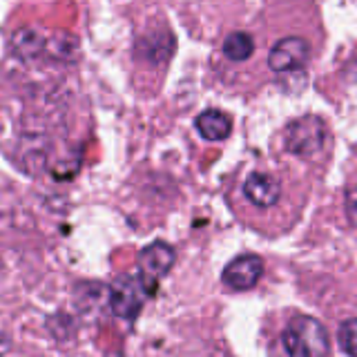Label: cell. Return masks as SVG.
<instances>
[{
	"mask_svg": "<svg viewBox=\"0 0 357 357\" xmlns=\"http://www.w3.org/2000/svg\"><path fill=\"white\" fill-rule=\"evenodd\" d=\"M195 128L206 141H226L232 134V116L223 109L208 107L195 119Z\"/></svg>",
	"mask_w": 357,
	"mask_h": 357,
	"instance_id": "obj_8",
	"label": "cell"
},
{
	"mask_svg": "<svg viewBox=\"0 0 357 357\" xmlns=\"http://www.w3.org/2000/svg\"><path fill=\"white\" fill-rule=\"evenodd\" d=\"M326 143V123L315 114H304L290 121L284 130V148L286 152L299 156V159H310L321 152Z\"/></svg>",
	"mask_w": 357,
	"mask_h": 357,
	"instance_id": "obj_2",
	"label": "cell"
},
{
	"mask_svg": "<svg viewBox=\"0 0 357 357\" xmlns=\"http://www.w3.org/2000/svg\"><path fill=\"white\" fill-rule=\"evenodd\" d=\"M264 271H266V264L259 255L243 252L239 257H234V259L223 268L221 282L230 290L243 293V290H250L259 284V279L264 277Z\"/></svg>",
	"mask_w": 357,
	"mask_h": 357,
	"instance_id": "obj_6",
	"label": "cell"
},
{
	"mask_svg": "<svg viewBox=\"0 0 357 357\" xmlns=\"http://www.w3.org/2000/svg\"><path fill=\"white\" fill-rule=\"evenodd\" d=\"M243 195L257 208H271L282 199V183L273 174L252 172L243 181Z\"/></svg>",
	"mask_w": 357,
	"mask_h": 357,
	"instance_id": "obj_7",
	"label": "cell"
},
{
	"mask_svg": "<svg viewBox=\"0 0 357 357\" xmlns=\"http://www.w3.org/2000/svg\"><path fill=\"white\" fill-rule=\"evenodd\" d=\"M346 217L353 226H357V185L346 192Z\"/></svg>",
	"mask_w": 357,
	"mask_h": 357,
	"instance_id": "obj_12",
	"label": "cell"
},
{
	"mask_svg": "<svg viewBox=\"0 0 357 357\" xmlns=\"http://www.w3.org/2000/svg\"><path fill=\"white\" fill-rule=\"evenodd\" d=\"M282 344L290 357L331 355V337L326 326L310 315H297L290 319L282 333Z\"/></svg>",
	"mask_w": 357,
	"mask_h": 357,
	"instance_id": "obj_1",
	"label": "cell"
},
{
	"mask_svg": "<svg viewBox=\"0 0 357 357\" xmlns=\"http://www.w3.org/2000/svg\"><path fill=\"white\" fill-rule=\"evenodd\" d=\"M337 342L344 355L357 357V317L344 319L337 328Z\"/></svg>",
	"mask_w": 357,
	"mask_h": 357,
	"instance_id": "obj_11",
	"label": "cell"
},
{
	"mask_svg": "<svg viewBox=\"0 0 357 357\" xmlns=\"http://www.w3.org/2000/svg\"><path fill=\"white\" fill-rule=\"evenodd\" d=\"M152 295L145 288L139 273L134 275H119L116 282L109 286V310L119 319H126L130 324L137 321L141 310Z\"/></svg>",
	"mask_w": 357,
	"mask_h": 357,
	"instance_id": "obj_3",
	"label": "cell"
},
{
	"mask_svg": "<svg viewBox=\"0 0 357 357\" xmlns=\"http://www.w3.org/2000/svg\"><path fill=\"white\" fill-rule=\"evenodd\" d=\"M47 50V38L36 27H20L11 36V52L20 61H33Z\"/></svg>",
	"mask_w": 357,
	"mask_h": 357,
	"instance_id": "obj_9",
	"label": "cell"
},
{
	"mask_svg": "<svg viewBox=\"0 0 357 357\" xmlns=\"http://www.w3.org/2000/svg\"><path fill=\"white\" fill-rule=\"evenodd\" d=\"M174 261H176V250L167 241H152L145 248H141L137 259V273L152 297L156 295L159 282L170 273Z\"/></svg>",
	"mask_w": 357,
	"mask_h": 357,
	"instance_id": "obj_4",
	"label": "cell"
},
{
	"mask_svg": "<svg viewBox=\"0 0 357 357\" xmlns=\"http://www.w3.org/2000/svg\"><path fill=\"white\" fill-rule=\"evenodd\" d=\"M310 59V45L301 36H286L273 45L268 54V67L275 74H293L304 70Z\"/></svg>",
	"mask_w": 357,
	"mask_h": 357,
	"instance_id": "obj_5",
	"label": "cell"
},
{
	"mask_svg": "<svg viewBox=\"0 0 357 357\" xmlns=\"http://www.w3.org/2000/svg\"><path fill=\"white\" fill-rule=\"evenodd\" d=\"M221 50L228 61H234V63L248 61L255 54V38L248 31H232L226 36V40H223Z\"/></svg>",
	"mask_w": 357,
	"mask_h": 357,
	"instance_id": "obj_10",
	"label": "cell"
}]
</instances>
